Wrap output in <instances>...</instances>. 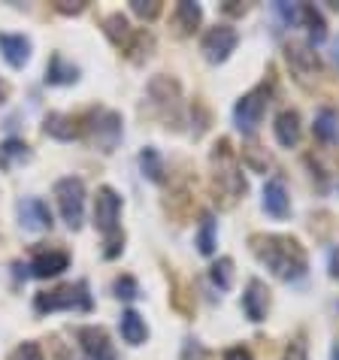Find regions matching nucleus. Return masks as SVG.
<instances>
[{
	"label": "nucleus",
	"instance_id": "b1692460",
	"mask_svg": "<svg viewBox=\"0 0 339 360\" xmlns=\"http://www.w3.org/2000/svg\"><path fill=\"white\" fill-rule=\"evenodd\" d=\"M46 134H52L58 139H73V136H79L76 118L73 115H61V112L46 115Z\"/></svg>",
	"mask_w": 339,
	"mask_h": 360
},
{
	"label": "nucleus",
	"instance_id": "7ed1b4c3",
	"mask_svg": "<svg viewBox=\"0 0 339 360\" xmlns=\"http://www.w3.org/2000/svg\"><path fill=\"white\" fill-rule=\"evenodd\" d=\"M118 215H122V197L113 188H101L94 197V227L106 236V257H115L124 243V236H118Z\"/></svg>",
	"mask_w": 339,
	"mask_h": 360
},
{
	"label": "nucleus",
	"instance_id": "c756f323",
	"mask_svg": "<svg viewBox=\"0 0 339 360\" xmlns=\"http://www.w3.org/2000/svg\"><path fill=\"white\" fill-rule=\"evenodd\" d=\"M136 294H139V288H136V282H134L131 276H122V278L115 282V297H118V300H134Z\"/></svg>",
	"mask_w": 339,
	"mask_h": 360
},
{
	"label": "nucleus",
	"instance_id": "6e6552de",
	"mask_svg": "<svg viewBox=\"0 0 339 360\" xmlns=\"http://www.w3.org/2000/svg\"><path fill=\"white\" fill-rule=\"evenodd\" d=\"M76 336H79V345H82L85 360H118L113 342H109V336L101 327H82Z\"/></svg>",
	"mask_w": 339,
	"mask_h": 360
},
{
	"label": "nucleus",
	"instance_id": "aec40b11",
	"mask_svg": "<svg viewBox=\"0 0 339 360\" xmlns=\"http://www.w3.org/2000/svg\"><path fill=\"white\" fill-rule=\"evenodd\" d=\"M79 79V67L64 61V55H52V61L46 67V82L49 85H73Z\"/></svg>",
	"mask_w": 339,
	"mask_h": 360
},
{
	"label": "nucleus",
	"instance_id": "f3484780",
	"mask_svg": "<svg viewBox=\"0 0 339 360\" xmlns=\"http://www.w3.org/2000/svg\"><path fill=\"white\" fill-rule=\"evenodd\" d=\"M67 266H70V257L64 252H39L31 261V273L37 278H52L58 273H64Z\"/></svg>",
	"mask_w": 339,
	"mask_h": 360
},
{
	"label": "nucleus",
	"instance_id": "393cba45",
	"mask_svg": "<svg viewBox=\"0 0 339 360\" xmlns=\"http://www.w3.org/2000/svg\"><path fill=\"white\" fill-rule=\"evenodd\" d=\"M300 22L309 27V37L315 39V43H321V39L327 37V25H324V15L318 13L315 6H309V4H303L300 6Z\"/></svg>",
	"mask_w": 339,
	"mask_h": 360
},
{
	"label": "nucleus",
	"instance_id": "2eb2a0df",
	"mask_svg": "<svg viewBox=\"0 0 339 360\" xmlns=\"http://www.w3.org/2000/svg\"><path fill=\"white\" fill-rule=\"evenodd\" d=\"M0 52L13 67H25L31 58V39L22 34H0Z\"/></svg>",
	"mask_w": 339,
	"mask_h": 360
},
{
	"label": "nucleus",
	"instance_id": "c85d7f7f",
	"mask_svg": "<svg viewBox=\"0 0 339 360\" xmlns=\"http://www.w3.org/2000/svg\"><path fill=\"white\" fill-rule=\"evenodd\" d=\"M282 360H309V354H306V336H303V333H300V336H294L291 342H288Z\"/></svg>",
	"mask_w": 339,
	"mask_h": 360
},
{
	"label": "nucleus",
	"instance_id": "4c0bfd02",
	"mask_svg": "<svg viewBox=\"0 0 339 360\" xmlns=\"http://www.w3.org/2000/svg\"><path fill=\"white\" fill-rule=\"evenodd\" d=\"M333 360H339V342L333 345Z\"/></svg>",
	"mask_w": 339,
	"mask_h": 360
},
{
	"label": "nucleus",
	"instance_id": "4468645a",
	"mask_svg": "<svg viewBox=\"0 0 339 360\" xmlns=\"http://www.w3.org/2000/svg\"><path fill=\"white\" fill-rule=\"evenodd\" d=\"M264 209L273 218H288V212H291V197H288L282 179H270L264 185Z\"/></svg>",
	"mask_w": 339,
	"mask_h": 360
},
{
	"label": "nucleus",
	"instance_id": "1a4fd4ad",
	"mask_svg": "<svg viewBox=\"0 0 339 360\" xmlns=\"http://www.w3.org/2000/svg\"><path fill=\"white\" fill-rule=\"evenodd\" d=\"M285 58H288V64H291V70L297 73V79H309V76H315L318 70H321L318 55L312 52V46H306V43H288L285 46Z\"/></svg>",
	"mask_w": 339,
	"mask_h": 360
},
{
	"label": "nucleus",
	"instance_id": "a211bd4d",
	"mask_svg": "<svg viewBox=\"0 0 339 360\" xmlns=\"http://www.w3.org/2000/svg\"><path fill=\"white\" fill-rule=\"evenodd\" d=\"M312 131H315V136L321 139V143L336 146V143H339V112H336V109H331V106L318 109Z\"/></svg>",
	"mask_w": 339,
	"mask_h": 360
},
{
	"label": "nucleus",
	"instance_id": "ddd939ff",
	"mask_svg": "<svg viewBox=\"0 0 339 360\" xmlns=\"http://www.w3.org/2000/svg\"><path fill=\"white\" fill-rule=\"evenodd\" d=\"M118 136H122V118L115 112H101L94 122V143L103 148V152H113Z\"/></svg>",
	"mask_w": 339,
	"mask_h": 360
},
{
	"label": "nucleus",
	"instance_id": "f8f14e48",
	"mask_svg": "<svg viewBox=\"0 0 339 360\" xmlns=\"http://www.w3.org/2000/svg\"><path fill=\"white\" fill-rule=\"evenodd\" d=\"M148 94L161 109H170V118L179 122V82H173L170 76H158L152 85H148Z\"/></svg>",
	"mask_w": 339,
	"mask_h": 360
},
{
	"label": "nucleus",
	"instance_id": "e433bc0d",
	"mask_svg": "<svg viewBox=\"0 0 339 360\" xmlns=\"http://www.w3.org/2000/svg\"><path fill=\"white\" fill-rule=\"evenodd\" d=\"M6 91H9V88H6L4 82H0V100H4V97H6Z\"/></svg>",
	"mask_w": 339,
	"mask_h": 360
},
{
	"label": "nucleus",
	"instance_id": "412c9836",
	"mask_svg": "<svg viewBox=\"0 0 339 360\" xmlns=\"http://www.w3.org/2000/svg\"><path fill=\"white\" fill-rule=\"evenodd\" d=\"M118 330H122V339L127 345H143L148 330H146V321L139 318V312H134V309H127V312L122 315V321H118Z\"/></svg>",
	"mask_w": 339,
	"mask_h": 360
},
{
	"label": "nucleus",
	"instance_id": "c9c22d12",
	"mask_svg": "<svg viewBox=\"0 0 339 360\" xmlns=\"http://www.w3.org/2000/svg\"><path fill=\"white\" fill-rule=\"evenodd\" d=\"M224 13H231V15H243V13H245V6H234V4H227V6H224Z\"/></svg>",
	"mask_w": 339,
	"mask_h": 360
},
{
	"label": "nucleus",
	"instance_id": "0eeeda50",
	"mask_svg": "<svg viewBox=\"0 0 339 360\" xmlns=\"http://www.w3.org/2000/svg\"><path fill=\"white\" fill-rule=\"evenodd\" d=\"M236 43H239V34L234 31L231 25H215L212 31L203 37V55H206V61H212V64L227 61L231 52L236 49Z\"/></svg>",
	"mask_w": 339,
	"mask_h": 360
},
{
	"label": "nucleus",
	"instance_id": "bb28decb",
	"mask_svg": "<svg viewBox=\"0 0 339 360\" xmlns=\"http://www.w3.org/2000/svg\"><path fill=\"white\" fill-rule=\"evenodd\" d=\"M139 167H143V176H148L152 182H164V161L155 148H143L139 155Z\"/></svg>",
	"mask_w": 339,
	"mask_h": 360
},
{
	"label": "nucleus",
	"instance_id": "f257e3e1",
	"mask_svg": "<svg viewBox=\"0 0 339 360\" xmlns=\"http://www.w3.org/2000/svg\"><path fill=\"white\" fill-rule=\"evenodd\" d=\"M252 252L257 255V261L267 264V269L282 278V282H297L306 266H309V257H306V248L297 243L294 236H279V233H255L248 239Z\"/></svg>",
	"mask_w": 339,
	"mask_h": 360
},
{
	"label": "nucleus",
	"instance_id": "dca6fc26",
	"mask_svg": "<svg viewBox=\"0 0 339 360\" xmlns=\"http://www.w3.org/2000/svg\"><path fill=\"white\" fill-rule=\"evenodd\" d=\"M273 131H276L279 146H285V148L297 146V143H300V115H297L294 109H285V112H279Z\"/></svg>",
	"mask_w": 339,
	"mask_h": 360
},
{
	"label": "nucleus",
	"instance_id": "7c9ffc66",
	"mask_svg": "<svg viewBox=\"0 0 339 360\" xmlns=\"http://www.w3.org/2000/svg\"><path fill=\"white\" fill-rule=\"evenodd\" d=\"M131 6H134V13L136 15H143V18H155L158 13H161V4H158V0H131Z\"/></svg>",
	"mask_w": 339,
	"mask_h": 360
},
{
	"label": "nucleus",
	"instance_id": "5701e85b",
	"mask_svg": "<svg viewBox=\"0 0 339 360\" xmlns=\"http://www.w3.org/2000/svg\"><path fill=\"white\" fill-rule=\"evenodd\" d=\"M103 31H106V37L113 39L115 46H124V49H131V43H134V27H131V22H127L124 15H109L106 22H103Z\"/></svg>",
	"mask_w": 339,
	"mask_h": 360
},
{
	"label": "nucleus",
	"instance_id": "cd10ccee",
	"mask_svg": "<svg viewBox=\"0 0 339 360\" xmlns=\"http://www.w3.org/2000/svg\"><path fill=\"white\" fill-rule=\"evenodd\" d=\"M209 276H212V282L222 288V291H231V285H234V261L231 257H218V261L212 264V269H209Z\"/></svg>",
	"mask_w": 339,
	"mask_h": 360
},
{
	"label": "nucleus",
	"instance_id": "20e7f679",
	"mask_svg": "<svg viewBox=\"0 0 339 360\" xmlns=\"http://www.w3.org/2000/svg\"><path fill=\"white\" fill-rule=\"evenodd\" d=\"M34 306H37V312H58V309H82V312H88V309H91V294H88L85 282L61 285V288H55V291L37 294Z\"/></svg>",
	"mask_w": 339,
	"mask_h": 360
},
{
	"label": "nucleus",
	"instance_id": "f704fd0d",
	"mask_svg": "<svg viewBox=\"0 0 339 360\" xmlns=\"http://www.w3.org/2000/svg\"><path fill=\"white\" fill-rule=\"evenodd\" d=\"M331 276L339 278V248H333V252H331Z\"/></svg>",
	"mask_w": 339,
	"mask_h": 360
},
{
	"label": "nucleus",
	"instance_id": "6ab92c4d",
	"mask_svg": "<svg viewBox=\"0 0 339 360\" xmlns=\"http://www.w3.org/2000/svg\"><path fill=\"white\" fill-rule=\"evenodd\" d=\"M200 18H203V9L191 4V0H185V4H179L176 6V13H173V25H176V31L188 37V34H194L197 31V25H200Z\"/></svg>",
	"mask_w": 339,
	"mask_h": 360
},
{
	"label": "nucleus",
	"instance_id": "39448f33",
	"mask_svg": "<svg viewBox=\"0 0 339 360\" xmlns=\"http://www.w3.org/2000/svg\"><path fill=\"white\" fill-rule=\"evenodd\" d=\"M270 91H273V85L270 82H261L257 88H252L248 94H243V97L236 100L234 118H236V127L243 134H255L257 131L264 109H267V103H270Z\"/></svg>",
	"mask_w": 339,
	"mask_h": 360
},
{
	"label": "nucleus",
	"instance_id": "4be33fe9",
	"mask_svg": "<svg viewBox=\"0 0 339 360\" xmlns=\"http://www.w3.org/2000/svg\"><path fill=\"white\" fill-rule=\"evenodd\" d=\"M25 161H31V148H27L22 139H6V143H0V169H15Z\"/></svg>",
	"mask_w": 339,
	"mask_h": 360
},
{
	"label": "nucleus",
	"instance_id": "a878e982",
	"mask_svg": "<svg viewBox=\"0 0 339 360\" xmlns=\"http://www.w3.org/2000/svg\"><path fill=\"white\" fill-rule=\"evenodd\" d=\"M197 252L200 255H212L215 252V218L209 212L200 218V230H197Z\"/></svg>",
	"mask_w": 339,
	"mask_h": 360
},
{
	"label": "nucleus",
	"instance_id": "f03ea898",
	"mask_svg": "<svg viewBox=\"0 0 339 360\" xmlns=\"http://www.w3.org/2000/svg\"><path fill=\"white\" fill-rule=\"evenodd\" d=\"M212 167H215V173H212L215 200L222 197V206L231 209L236 200L248 191V185H245L243 173H239L236 158H234L231 143H227V139H218V143H215V148H212Z\"/></svg>",
	"mask_w": 339,
	"mask_h": 360
},
{
	"label": "nucleus",
	"instance_id": "423d86ee",
	"mask_svg": "<svg viewBox=\"0 0 339 360\" xmlns=\"http://www.w3.org/2000/svg\"><path fill=\"white\" fill-rule=\"evenodd\" d=\"M55 197H58V209H61V218L67 221L70 230H79L82 224V212H85V185L82 179H61L55 185Z\"/></svg>",
	"mask_w": 339,
	"mask_h": 360
},
{
	"label": "nucleus",
	"instance_id": "9b49d317",
	"mask_svg": "<svg viewBox=\"0 0 339 360\" xmlns=\"http://www.w3.org/2000/svg\"><path fill=\"white\" fill-rule=\"evenodd\" d=\"M267 309H270V291H267V285L261 278H252L243 294V312L252 318V321H264Z\"/></svg>",
	"mask_w": 339,
	"mask_h": 360
},
{
	"label": "nucleus",
	"instance_id": "473e14b6",
	"mask_svg": "<svg viewBox=\"0 0 339 360\" xmlns=\"http://www.w3.org/2000/svg\"><path fill=\"white\" fill-rule=\"evenodd\" d=\"M224 360H255V357L248 354L245 348H239V345H236V348H227V352H224Z\"/></svg>",
	"mask_w": 339,
	"mask_h": 360
},
{
	"label": "nucleus",
	"instance_id": "72a5a7b5",
	"mask_svg": "<svg viewBox=\"0 0 339 360\" xmlns=\"http://www.w3.org/2000/svg\"><path fill=\"white\" fill-rule=\"evenodd\" d=\"M58 9H61V13H82L85 4H67V0H58Z\"/></svg>",
	"mask_w": 339,
	"mask_h": 360
},
{
	"label": "nucleus",
	"instance_id": "2f4dec72",
	"mask_svg": "<svg viewBox=\"0 0 339 360\" xmlns=\"http://www.w3.org/2000/svg\"><path fill=\"white\" fill-rule=\"evenodd\" d=\"M13 360H43V354H39V348H37L34 342H25V345L13 354Z\"/></svg>",
	"mask_w": 339,
	"mask_h": 360
},
{
	"label": "nucleus",
	"instance_id": "9d476101",
	"mask_svg": "<svg viewBox=\"0 0 339 360\" xmlns=\"http://www.w3.org/2000/svg\"><path fill=\"white\" fill-rule=\"evenodd\" d=\"M18 221H22L25 230H49L52 227V212L43 200L37 197H25L18 203Z\"/></svg>",
	"mask_w": 339,
	"mask_h": 360
}]
</instances>
